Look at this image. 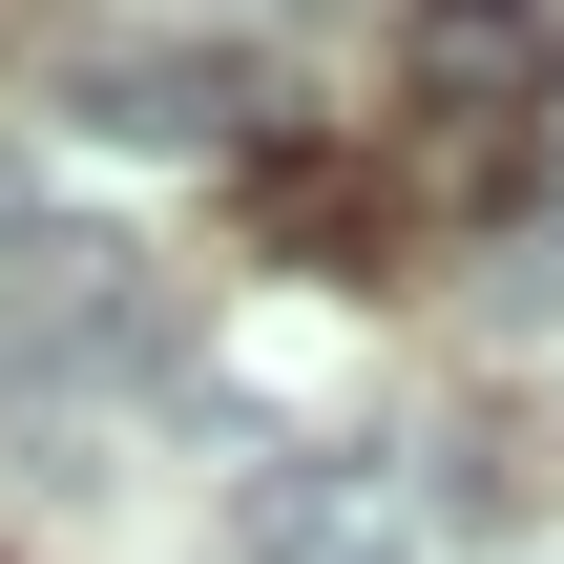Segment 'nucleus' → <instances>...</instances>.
<instances>
[{
    "mask_svg": "<svg viewBox=\"0 0 564 564\" xmlns=\"http://www.w3.org/2000/svg\"><path fill=\"white\" fill-rule=\"evenodd\" d=\"M0 335H21V356H63V377H167V356H188L167 272H147L126 230H63V209H21V230H0Z\"/></svg>",
    "mask_w": 564,
    "mask_h": 564,
    "instance_id": "obj_1",
    "label": "nucleus"
},
{
    "mask_svg": "<svg viewBox=\"0 0 564 564\" xmlns=\"http://www.w3.org/2000/svg\"><path fill=\"white\" fill-rule=\"evenodd\" d=\"M398 105L440 126V167H523V126L564 105V21L544 0H419L398 21Z\"/></svg>",
    "mask_w": 564,
    "mask_h": 564,
    "instance_id": "obj_2",
    "label": "nucleus"
},
{
    "mask_svg": "<svg viewBox=\"0 0 564 564\" xmlns=\"http://www.w3.org/2000/svg\"><path fill=\"white\" fill-rule=\"evenodd\" d=\"M63 105H84L105 147H209V126H230V63H209V42H84Z\"/></svg>",
    "mask_w": 564,
    "mask_h": 564,
    "instance_id": "obj_3",
    "label": "nucleus"
},
{
    "mask_svg": "<svg viewBox=\"0 0 564 564\" xmlns=\"http://www.w3.org/2000/svg\"><path fill=\"white\" fill-rule=\"evenodd\" d=\"M251 188H272V230H293V251H356V230H377V188H356V167H251Z\"/></svg>",
    "mask_w": 564,
    "mask_h": 564,
    "instance_id": "obj_4",
    "label": "nucleus"
}]
</instances>
